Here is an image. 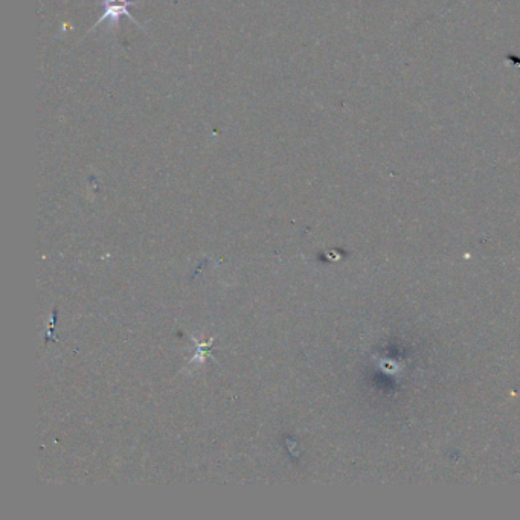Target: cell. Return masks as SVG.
I'll use <instances>...</instances> for the list:
<instances>
[{"label":"cell","instance_id":"cell-1","mask_svg":"<svg viewBox=\"0 0 520 520\" xmlns=\"http://www.w3.org/2000/svg\"><path fill=\"white\" fill-rule=\"evenodd\" d=\"M130 5H132L130 0H104L103 16L97 20L95 26H92V29H90L89 33H92V31H94V29L103 22H109V31H116V29H118L119 20L122 19V16L129 17L132 22L136 23V26L144 29V26L141 25V22H138L136 17L133 16V14H130Z\"/></svg>","mask_w":520,"mask_h":520}]
</instances>
